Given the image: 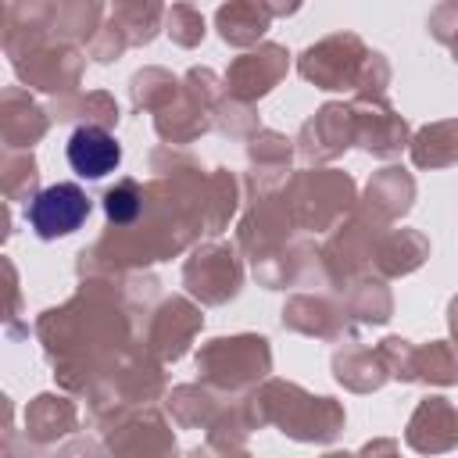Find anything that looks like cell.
<instances>
[{
    "instance_id": "1",
    "label": "cell",
    "mask_w": 458,
    "mask_h": 458,
    "mask_svg": "<svg viewBox=\"0 0 458 458\" xmlns=\"http://www.w3.org/2000/svg\"><path fill=\"white\" fill-rule=\"evenodd\" d=\"M86 215H89V197L75 182H54V186L39 190L25 208L29 225L43 240H57V236L75 233L86 222Z\"/></svg>"
},
{
    "instance_id": "2",
    "label": "cell",
    "mask_w": 458,
    "mask_h": 458,
    "mask_svg": "<svg viewBox=\"0 0 458 458\" xmlns=\"http://www.w3.org/2000/svg\"><path fill=\"white\" fill-rule=\"evenodd\" d=\"M64 154H68L72 172L82 175V179H104L107 172H114L122 165V143L104 125H79V129H72Z\"/></svg>"
},
{
    "instance_id": "3",
    "label": "cell",
    "mask_w": 458,
    "mask_h": 458,
    "mask_svg": "<svg viewBox=\"0 0 458 458\" xmlns=\"http://www.w3.org/2000/svg\"><path fill=\"white\" fill-rule=\"evenodd\" d=\"M140 208H143V197H140V186L136 182H118V186H111L107 193H104V211H107V218L114 222V225H129L136 215H140Z\"/></svg>"
}]
</instances>
